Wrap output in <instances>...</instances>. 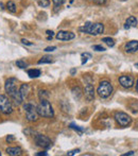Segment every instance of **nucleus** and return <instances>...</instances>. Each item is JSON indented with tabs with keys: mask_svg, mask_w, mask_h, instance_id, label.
<instances>
[{
	"mask_svg": "<svg viewBox=\"0 0 138 156\" xmlns=\"http://www.w3.org/2000/svg\"><path fill=\"white\" fill-rule=\"evenodd\" d=\"M5 91L10 96V98L14 101L16 105H20L23 103V98L19 93V89L17 88V80L15 78H10L5 81Z\"/></svg>",
	"mask_w": 138,
	"mask_h": 156,
	"instance_id": "f257e3e1",
	"label": "nucleus"
},
{
	"mask_svg": "<svg viewBox=\"0 0 138 156\" xmlns=\"http://www.w3.org/2000/svg\"><path fill=\"white\" fill-rule=\"evenodd\" d=\"M36 108L39 116H43V117L46 118H52L54 116V111L52 108V105L47 99H41Z\"/></svg>",
	"mask_w": 138,
	"mask_h": 156,
	"instance_id": "f03ea898",
	"label": "nucleus"
},
{
	"mask_svg": "<svg viewBox=\"0 0 138 156\" xmlns=\"http://www.w3.org/2000/svg\"><path fill=\"white\" fill-rule=\"evenodd\" d=\"M113 94V86L108 81H102L100 83L99 87H98V94L101 98H108L111 94Z\"/></svg>",
	"mask_w": 138,
	"mask_h": 156,
	"instance_id": "7ed1b4c3",
	"label": "nucleus"
},
{
	"mask_svg": "<svg viewBox=\"0 0 138 156\" xmlns=\"http://www.w3.org/2000/svg\"><path fill=\"white\" fill-rule=\"evenodd\" d=\"M23 109L26 112V118H27L28 121L29 122L36 121L37 118H38V113H37V108L33 104L27 103V104L23 105Z\"/></svg>",
	"mask_w": 138,
	"mask_h": 156,
	"instance_id": "20e7f679",
	"label": "nucleus"
},
{
	"mask_svg": "<svg viewBox=\"0 0 138 156\" xmlns=\"http://www.w3.org/2000/svg\"><path fill=\"white\" fill-rule=\"evenodd\" d=\"M0 112L4 115H10L13 112L12 102L4 94H0Z\"/></svg>",
	"mask_w": 138,
	"mask_h": 156,
	"instance_id": "39448f33",
	"label": "nucleus"
},
{
	"mask_svg": "<svg viewBox=\"0 0 138 156\" xmlns=\"http://www.w3.org/2000/svg\"><path fill=\"white\" fill-rule=\"evenodd\" d=\"M34 141L35 144L38 147L44 149H49L52 147V141L45 135H41V134H37L34 137Z\"/></svg>",
	"mask_w": 138,
	"mask_h": 156,
	"instance_id": "423d86ee",
	"label": "nucleus"
},
{
	"mask_svg": "<svg viewBox=\"0 0 138 156\" xmlns=\"http://www.w3.org/2000/svg\"><path fill=\"white\" fill-rule=\"evenodd\" d=\"M115 119L120 126H123V127L130 125L131 122H132V118L128 114L122 113V112H118V113L115 114Z\"/></svg>",
	"mask_w": 138,
	"mask_h": 156,
	"instance_id": "0eeeda50",
	"label": "nucleus"
},
{
	"mask_svg": "<svg viewBox=\"0 0 138 156\" xmlns=\"http://www.w3.org/2000/svg\"><path fill=\"white\" fill-rule=\"evenodd\" d=\"M104 31V26L101 23H91V26L88 29V34L90 35H99L101 33H103Z\"/></svg>",
	"mask_w": 138,
	"mask_h": 156,
	"instance_id": "6e6552de",
	"label": "nucleus"
},
{
	"mask_svg": "<svg viewBox=\"0 0 138 156\" xmlns=\"http://www.w3.org/2000/svg\"><path fill=\"white\" fill-rule=\"evenodd\" d=\"M119 83L124 88H131L134 84V79L132 76H121L119 78Z\"/></svg>",
	"mask_w": 138,
	"mask_h": 156,
	"instance_id": "1a4fd4ad",
	"label": "nucleus"
},
{
	"mask_svg": "<svg viewBox=\"0 0 138 156\" xmlns=\"http://www.w3.org/2000/svg\"><path fill=\"white\" fill-rule=\"evenodd\" d=\"M85 98L87 99L88 101H93L95 99V88L91 85V83H87L86 86H85Z\"/></svg>",
	"mask_w": 138,
	"mask_h": 156,
	"instance_id": "9d476101",
	"label": "nucleus"
},
{
	"mask_svg": "<svg viewBox=\"0 0 138 156\" xmlns=\"http://www.w3.org/2000/svg\"><path fill=\"white\" fill-rule=\"evenodd\" d=\"M55 37L58 41H70V39L74 38V33L68 31H60L56 34Z\"/></svg>",
	"mask_w": 138,
	"mask_h": 156,
	"instance_id": "9b49d317",
	"label": "nucleus"
},
{
	"mask_svg": "<svg viewBox=\"0 0 138 156\" xmlns=\"http://www.w3.org/2000/svg\"><path fill=\"white\" fill-rule=\"evenodd\" d=\"M138 50V41H131L126 45V53H134Z\"/></svg>",
	"mask_w": 138,
	"mask_h": 156,
	"instance_id": "f8f14e48",
	"label": "nucleus"
},
{
	"mask_svg": "<svg viewBox=\"0 0 138 156\" xmlns=\"http://www.w3.org/2000/svg\"><path fill=\"white\" fill-rule=\"evenodd\" d=\"M137 26V19L134 16H130L126 21V25H124V29L129 30L131 28H135Z\"/></svg>",
	"mask_w": 138,
	"mask_h": 156,
	"instance_id": "ddd939ff",
	"label": "nucleus"
},
{
	"mask_svg": "<svg viewBox=\"0 0 138 156\" xmlns=\"http://www.w3.org/2000/svg\"><path fill=\"white\" fill-rule=\"evenodd\" d=\"M21 152H23V150H21V148H19V147H11V148L6 149V153L11 156L20 155Z\"/></svg>",
	"mask_w": 138,
	"mask_h": 156,
	"instance_id": "4468645a",
	"label": "nucleus"
},
{
	"mask_svg": "<svg viewBox=\"0 0 138 156\" xmlns=\"http://www.w3.org/2000/svg\"><path fill=\"white\" fill-rule=\"evenodd\" d=\"M19 93H20V96L23 98V100H25L28 97V93H29V85L28 84H23L19 89Z\"/></svg>",
	"mask_w": 138,
	"mask_h": 156,
	"instance_id": "2eb2a0df",
	"label": "nucleus"
},
{
	"mask_svg": "<svg viewBox=\"0 0 138 156\" xmlns=\"http://www.w3.org/2000/svg\"><path fill=\"white\" fill-rule=\"evenodd\" d=\"M82 90H81V88L79 86H76L72 88V96H73L74 99H76V100H80L81 97H82Z\"/></svg>",
	"mask_w": 138,
	"mask_h": 156,
	"instance_id": "dca6fc26",
	"label": "nucleus"
},
{
	"mask_svg": "<svg viewBox=\"0 0 138 156\" xmlns=\"http://www.w3.org/2000/svg\"><path fill=\"white\" fill-rule=\"evenodd\" d=\"M28 76H30V78H38L39 76H41V70L38 69H30L28 70Z\"/></svg>",
	"mask_w": 138,
	"mask_h": 156,
	"instance_id": "f3484780",
	"label": "nucleus"
},
{
	"mask_svg": "<svg viewBox=\"0 0 138 156\" xmlns=\"http://www.w3.org/2000/svg\"><path fill=\"white\" fill-rule=\"evenodd\" d=\"M52 62H53V60H52L51 56L46 55V56H43V58L38 61V64H50Z\"/></svg>",
	"mask_w": 138,
	"mask_h": 156,
	"instance_id": "a211bd4d",
	"label": "nucleus"
},
{
	"mask_svg": "<svg viewBox=\"0 0 138 156\" xmlns=\"http://www.w3.org/2000/svg\"><path fill=\"white\" fill-rule=\"evenodd\" d=\"M6 9L12 13H15L17 11L16 5H15V3L13 1H9L8 3H6Z\"/></svg>",
	"mask_w": 138,
	"mask_h": 156,
	"instance_id": "6ab92c4d",
	"label": "nucleus"
},
{
	"mask_svg": "<svg viewBox=\"0 0 138 156\" xmlns=\"http://www.w3.org/2000/svg\"><path fill=\"white\" fill-rule=\"evenodd\" d=\"M102 41L106 44L108 47H114V46H115V41H114V39L111 38V37H104V38L102 39Z\"/></svg>",
	"mask_w": 138,
	"mask_h": 156,
	"instance_id": "aec40b11",
	"label": "nucleus"
},
{
	"mask_svg": "<svg viewBox=\"0 0 138 156\" xmlns=\"http://www.w3.org/2000/svg\"><path fill=\"white\" fill-rule=\"evenodd\" d=\"M90 26H91L90 21H87V23H85V25L83 26L82 28H80V31H82L84 33H87V32H88V29H89V27H90Z\"/></svg>",
	"mask_w": 138,
	"mask_h": 156,
	"instance_id": "412c9836",
	"label": "nucleus"
},
{
	"mask_svg": "<svg viewBox=\"0 0 138 156\" xmlns=\"http://www.w3.org/2000/svg\"><path fill=\"white\" fill-rule=\"evenodd\" d=\"M39 99H48L49 98V93L47 90H39Z\"/></svg>",
	"mask_w": 138,
	"mask_h": 156,
	"instance_id": "4be33fe9",
	"label": "nucleus"
},
{
	"mask_svg": "<svg viewBox=\"0 0 138 156\" xmlns=\"http://www.w3.org/2000/svg\"><path fill=\"white\" fill-rule=\"evenodd\" d=\"M91 55L89 53H82V65H84V64L87 63V61H88V58H90Z\"/></svg>",
	"mask_w": 138,
	"mask_h": 156,
	"instance_id": "5701e85b",
	"label": "nucleus"
},
{
	"mask_svg": "<svg viewBox=\"0 0 138 156\" xmlns=\"http://www.w3.org/2000/svg\"><path fill=\"white\" fill-rule=\"evenodd\" d=\"M69 127H70V129H76V131H78L79 133H83V132H84V129H82V127L78 126V125H76V124H73V123L70 124Z\"/></svg>",
	"mask_w": 138,
	"mask_h": 156,
	"instance_id": "b1692460",
	"label": "nucleus"
},
{
	"mask_svg": "<svg viewBox=\"0 0 138 156\" xmlns=\"http://www.w3.org/2000/svg\"><path fill=\"white\" fill-rule=\"evenodd\" d=\"M38 1V4L41 6H43V8H47V6H49L50 2L49 0H37Z\"/></svg>",
	"mask_w": 138,
	"mask_h": 156,
	"instance_id": "393cba45",
	"label": "nucleus"
},
{
	"mask_svg": "<svg viewBox=\"0 0 138 156\" xmlns=\"http://www.w3.org/2000/svg\"><path fill=\"white\" fill-rule=\"evenodd\" d=\"M52 2H53L55 8H58V6L63 5L65 3V0H52Z\"/></svg>",
	"mask_w": 138,
	"mask_h": 156,
	"instance_id": "a878e982",
	"label": "nucleus"
},
{
	"mask_svg": "<svg viewBox=\"0 0 138 156\" xmlns=\"http://www.w3.org/2000/svg\"><path fill=\"white\" fill-rule=\"evenodd\" d=\"M16 65H17V67H19V68H21V69H23V68L27 67L28 64L26 63V62H23V61H17Z\"/></svg>",
	"mask_w": 138,
	"mask_h": 156,
	"instance_id": "bb28decb",
	"label": "nucleus"
},
{
	"mask_svg": "<svg viewBox=\"0 0 138 156\" xmlns=\"http://www.w3.org/2000/svg\"><path fill=\"white\" fill-rule=\"evenodd\" d=\"M93 49L96 50V51H105V48L102 47L101 45H95V46H93Z\"/></svg>",
	"mask_w": 138,
	"mask_h": 156,
	"instance_id": "cd10ccee",
	"label": "nucleus"
},
{
	"mask_svg": "<svg viewBox=\"0 0 138 156\" xmlns=\"http://www.w3.org/2000/svg\"><path fill=\"white\" fill-rule=\"evenodd\" d=\"M90 1L95 4H98V5H102L106 2V0H90Z\"/></svg>",
	"mask_w": 138,
	"mask_h": 156,
	"instance_id": "c85d7f7f",
	"label": "nucleus"
},
{
	"mask_svg": "<svg viewBox=\"0 0 138 156\" xmlns=\"http://www.w3.org/2000/svg\"><path fill=\"white\" fill-rule=\"evenodd\" d=\"M79 152H80V149H76V150L69 151V152L67 153V155H76V154H78Z\"/></svg>",
	"mask_w": 138,
	"mask_h": 156,
	"instance_id": "c756f323",
	"label": "nucleus"
},
{
	"mask_svg": "<svg viewBox=\"0 0 138 156\" xmlns=\"http://www.w3.org/2000/svg\"><path fill=\"white\" fill-rule=\"evenodd\" d=\"M55 49H56V47L52 46V47H47V48L45 49V51H46V52H52V51H54Z\"/></svg>",
	"mask_w": 138,
	"mask_h": 156,
	"instance_id": "7c9ffc66",
	"label": "nucleus"
},
{
	"mask_svg": "<svg viewBox=\"0 0 138 156\" xmlns=\"http://www.w3.org/2000/svg\"><path fill=\"white\" fill-rule=\"evenodd\" d=\"M21 43H23V44H25V45H28V46H32V45H33V44H32V43H30L29 41H27V39H25V38H23V39H21Z\"/></svg>",
	"mask_w": 138,
	"mask_h": 156,
	"instance_id": "2f4dec72",
	"label": "nucleus"
},
{
	"mask_svg": "<svg viewBox=\"0 0 138 156\" xmlns=\"http://www.w3.org/2000/svg\"><path fill=\"white\" fill-rule=\"evenodd\" d=\"M13 140H14V136L13 135H10V136H8V137H6V141H13Z\"/></svg>",
	"mask_w": 138,
	"mask_h": 156,
	"instance_id": "473e14b6",
	"label": "nucleus"
},
{
	"mask_svg": "<svg viewBox=\"0 0 138 156\" xmlns=\"http://www.w3.org/2000/svg\"><path fill=\"white\" fill-rule=\"evenodd\" d=\"M47 35H48V37H53V35H54V33H53V31H50V30H48L47 32Z\"/></svg>",
	"mask_w": 138,
	"mask_h": 156,
	"instance_id": "72a5a7b5",
	"label": "nucleus"
},
{
	"mask_svg": "<svg viewBox=\"0 0 138 156\" xmlns=\"http://www.w3.org/2000/svg\"><path fill=\"white\" fill-rule=\"evenodd\" d=\"M131 155H134V151H130V152L126 153V154H123L122 156H131Z\"/></svg>",
	"mask_w": 138,
	"mask_h": 156,
	"instance_id": "f704fd0d",
	"label": "nucleus"
},
{
	"mask_svg": "<svg viewBox=\"0 0 138 156\" xmlns=\"http://www.w3.org/2000/svg\"><path fill=\"white\" fill-rule=\"evenodd\" d=\"M37 156H47L48 155V153L47 152H39V153H37V154H36Z\"/></svg>",
	"mask_w": 138,
	"mask_h": 156,
	"instance_id": "c9c22d12",
	"label": "nucleus"
},
{
	"mask_svg": "<svg viewBox=\"0 0 138 156\" xmlns=\"http://www.w3.org/2000/svg\"><path fill=\"white\" fill-rule=\"evenodd\" d=\"M76 68H73V69H71V70H70V73H71L72 76H73V74L76 73Z\"/></svg>",
	"mask_w": 138,
	"mask_h": 156,
	"instance_id": "e433bc0d",
	"label": "nucleus"
},
{
	"mask_svg": "<svg viewBox=\"0 0 138 156\" xmlns=\"http://www.w3.org/2000/svg\"><path fill=\"white\" fill-rule=\"evenodd\" d=\"M136 91L138 93V80H137V82H136Z\"/></svg>",
	"mask_w": 138,
	"mask_h": 156,
	"instance_id": "4c0bfd02",
	"label": "nucleus"
},
{
	"mask_svg": "<svg viewBox=\"0 0 138 156\" xmlns=\"http://www.w3.org/2000/svg\"><path fill=\"white\" fill-rule=\"evenodd\" d=\"M69 1H70V2H73V1H74V0H69Z\"/></svg>",
	"mask_w": 138,
	"mask_h": 156,
	"instance_id": "58836bf2",
	"label": "nucleus"
},
{
	"mask_svg": "<svg viewBox=\"0 0 138 156\" xmlns=\"http://www.w3.org/2000/svg\"><path fill=\"white\" fill-rule=\"evenodd\" d=\"M135 66H137V67H138V63H137V64H135Z\"/></svg>",
	"mask_w": 138,
	"mask_h": 156,
	"instance_id": "ea45409f",
	"label": "nucleus"
},
{
	"mask_svg": "<svg viewBox=\"0 0 138 156\" xmlns=\"http://www.w3.org/2000/svg\"><path fill=\"white\" fill-rule=\"evenodd\" d=\"M0 156H1V152H0Z\"/></svg>",
	"mask_w": 138,
	"mask_h": 156,
	"instance_id": "a19ab883",
	"label": "nucleus"
}]
</instances>
